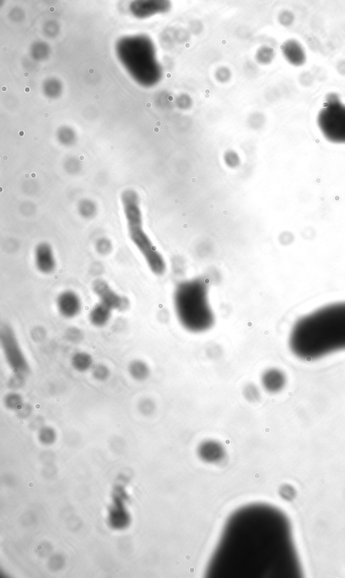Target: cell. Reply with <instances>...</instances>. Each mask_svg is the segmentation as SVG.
Listing matches in <instances>:
<instances>
[{"mask_svg": "<svg viewBox=\"0 0 345 578\" xmlns=\"http://www.w3.org/2000/svg\"><path fill=\"white\" fill-rule=\"evenodd\" d=\"M176 102H177V107L181 110H188L192 106V103L191 98L188 95H181L177 98Z\"/></svg>", "mask_w": 345, "mask_h": 578, "instance_id": "cell-26", "label": "cell"}, {"mask_svg": "<svg viewBox=\"0 0 345 578\" xmlns=\"http://www.w3.org/2000/svg\"><path fill=\"white\" fill-rule=\"evenodd\" d=\"M71 364L75 371L79 373H85L93 367V357L87 352H76L72 357Z\"/></svg>", "mask_w": 345, "mask_h": 578, "instance_id": "cell-13", "label": "cell"}, {"mask_svg": "<svg viewBox=\"0 0 345 578\" xmlns=\"http://www.w3.org/2000/svg\"><path fill=\"white\" fill-rule=\"evenodd\" d=\"M128 370L130 377L139 382L147 380L151 374L149 365L141 359H134L128 365Z\"/></svg>", "mask_w": 345, "mask_h": 578, "instance_id": "cell-12", "label": "cell"}, {"mask_svg": "<svg viewBox=\"0 0 345 578\" xmlns=\"http://www.w3.org/2000/svg\"><path fill=\"white\" fill-rule=\"evenodd\" d=\"M174 305L181 325L190 332H205L215 322L209 303V284L203 278L179 283L174 294Z\"/></svg>", "mask_w": 345, "mask_h": 578, "instance_id": "cell-1", "label": "cell"}, {"mask_svg": "<svg viewBox=\"0 0 345 578\" xmlns=\"http://www.w3.org/2000/svg\"><path fill=\"white\" fill-rule=\"evenodd\" d=\"M112 312L110 308L98 302L89 312V322L91 325L97 328L104 327L110 321Z\"/></svg>", "mask_w": 345, "mask_h": 578, "instance_id": "cell-11", "label": "cell"}, {"mask_svg": "<svg viewBox=\"0 0 345 578\" xmlns=\"http://www.w3.org/2000/svg\"><path fill=\"white\" fill-rule=\"evenodd\" d=\"M92 290L99 303L112 311L124 312L130 308V299L117 293L105 280L97 279L93 281Z\"/></svg>", "mask_w": 345, "mask_h": 578, "instance_id": "cell-5", "label": "cell"}, {"mask_svg": "<svg viewBox=\"0 0 345 578\" xmlns=\"http://www.w3.org/2000/svg\"><path fill=\"white\" fill-rule=\"evenodd\" d=\"M260 382L262 388L267 392L278 394L286 386L287 377L279 368H268L262 373Z\"/></svg>", "mask_w": 345, "mask_h": 578, "instance_id": "cell-9", "label": "cell"}, {"mask_svg": "<svg viewBox=\"0 0 345 578\" xmlns=\"http://www.w3.org/2000/svg\"><path fill=\"white\" fill-rule=\"evenodd\" d=\"M0 343L6 362L14 374L26 376L31 371L29 361L13 328L4 324L0 329Z\"/></svg>", "mask_w": 345, "mask_h": 578, "instance_id": "cell-4", "label": "cell"}, {"mask_svg": "<svg viewBox=\"0 0 345 578\" xmlns=\"http://www.w3.org/2000/svg\"><path fill=\"white\" fill-rule=\"evenodd\" d=\"M34 260L35 267L40 274L51 275L57 269V260L54 250L48 243L41 242L36 246Z\"/></svg>", "mask_w": 345, "mask_h": 578, "instance_id": "cell-7", "label": "cell"}, {"mask_svg": "<svg viewBox=\"0 0 345 578\" xmlns=\"http://www.w3.org/2000/svg\"><path fill=\"white\" fill-rule=\"evenodd\" d=\"M243 396L248 402L256 403L261 398V391L256 384L249 383L244 385L242 390Z\"/></svg>", "mask_w": 345, "mask_h": 578, "instance_id": "cell-15", "label": "cell"}, {"mask_svg": "<svg viewBox=\"0 0 345 578\" xmlns=\"http://www.w3.org/2000/svg\"><path fill=\"white\" fill-rule=\"evenodd\" d=\"M198 456L204 462L217 463L225 457V449L217 440L209 439L202 441L198 447Z\"/></svg>", "mask_w": 345, "mask_h": 578, "instance_id": "cell-8", "label": "cell"}, {"mask_svg": "<svg viewBox=\"0 0 345 578\" xmlns=\"http://www.w3.org/2000/svg\"><path fill=\"white\" fill-rule=\"evenodd\" d=\"M95 248H96V252L100 255H107L112 252V243L107 238H101L96 241V244H95Z\"/></svg>", "mask_w": 345, "mask_h": 578, "instance_id": "cell-20", "label": "cell"}, {"mask_svg": "<svg viewBox=\"0 0 345 578\" xmlns=\"http://www.w3.org/2000/svg\"><path fill=\"white\" fill-rule=\"evenodd\" d=\"M32 411H33V408H32L31 405L24 403L22 407H21V408L19 409V410H17V411L16 412H17L19 417L23 419V418L29 417L30 414L32 413Z\"/></svg>", "mask_w": 345, "mask_h": 578, "instance_id": "cell-28", "label": "cell"}, {"mask_svg": "<svg viewBox=\"0 0 345 578\" xmlns=\"http://www.w3.org/2000/svg\"><path fill=\"white\" fill-rule=\"evenodd\" d=\"M24 91H25L26 93H29L30 91H31V89H30L29 87H26L25 90H24Z\"/></svg>", "mask_w": 345, "mask_h": 578, "instance_id": "cell-30", "label": "cell"}, {"mask_svg": "<svg viewBox=\"0 0 345 578\" xmlns=\"http://www.w3.org/2000/svg\"><path fill=\"white\" fill-rule=\"evenodd\" d=\"M279 20L283 26H288L293 23L294 16L290 12L284 11L279 15Z\"/></svg>", "mask_w": 345, "mask_h": 578, "instance_id": "cell-27", "label": "cell"}, {"mask_svg": "<svg viewBox=\"0 0 345 578\" xmlns=\"http://www.w3.org/2000/svg\"><path fill=\"white\" fill-rule=\"evenodd\" d=\"M138 410L144 415H150L155 410V404L152 399L144 398L138 403Z\"/></svg>", "mask_w": 345, "mask_h": 578, "instance_id": "cell-21", "label": "cell"}, {"mask_svg": "<svg viewBox=\"0 0 345 578\" xmlns=\"http://www.w3.org/2000/svg\"><path fill=\"white\" fill-rule=\"evenodd\" d=\"M89 73H90V74H93V73H94V69H93V68H92V69H90V70H89Z\"/></svg>", "mask_w": 345, "mask_h": 578, "instance_id": "cell-31", "label": "cell"}, {"mask_svg": "<svg viewBox=\"0 0 345 578\" xmlns=\"http://www.w3.org/2000/svg\"><path fill=\"white\" fill-rule=\"evenodd\" d=\"M121 201L130 239L141 253L150 270L156 276H163L166 271V262L144 230L138 194L132 189L124 190L121 195Z\"/></svg>", "mask_w": 345, "mask_h": 578, "instance_id": "cell-2", "label": "cell"}, {"mask_svg": "<svg viewBox=\"0 0 345 578\" xmlns=\"http://www.w3.org/2000/svg\"><path fill=\"white\" fill-rule=\"evenodd\" d=\"M98 98H99V96H98V95H96V96H95V99H98Z\"/></svg>", "mask_w": 345, "mask_h": 578, "instance_id": "cell-33", "label": "cell"}, {"mask_svg": "<svg viewBox=\"0 0 345 578\" xmlns=\"http://www.w3.org/2000/svg\"><path fill=\"white\" fill-rule=\"evenodd\" d=\"M223 160L225 165L231 169H235L240 165L241 159L238 153L233 150H230L225 153Z\"/></svg>", "mask_w": 345, "mask_h": 578, "instance_id": "cell-19", "label": "cell"}, {"mask_svg": "<svg viewBox=\"0 0 345 578\" xmlns=\"http://www.w3.org/2000/svg\"><path fill=\"white\" fill-rule=\"evenodd\" d=\"M56 305L59 315L67 319L75 318L82 311V299L73 290L61 292L56 299Z\"/></svg>", "mask_w": 345, "mask_h": 578, "instance_id": "cell-6", "label": "cell"}, {"mask_svg": "<svg viewBox=\"0 0 345 578\" xmlns=\"http://www.w3.org/2000/svg\"><path fill=\"white\" fill-rule=\"evenodd\" d=\"M283 55L285 60L294 66H303L306 63L307 56L302 44L295 40H288L283 44Z\"/></svg>", "mask_w": 345, "mask_h": 578, "instance_id": "cell-10", "label": "cell"}, {"mask_svg": "<svg viewBox=\"0 0 345 578\" xmlns=\"http://www.w3.org/2000/svg\"><path fill=\"white\" fill-rule=\"evenodd\" d=\"M24 377L20 375L14 374V376L9 379L8 387L14 391L22 388L25 383Z\"/></svg>", "mask_w": 345, "mask_h": 578, "instance_id": "cell-24", "label": "cell"}, {"mask_svg": "<svg viewBox=\"0 0 345 578\" xmlns=\"http://www.w3.org/2000/svg\"><path fill=\"white\" fill-rule=\"evenodd\" d=\"M282 495L286 499H292L295 495V491L290 486H285L282 489Z\"/></svg>", "mask_w": 345, "mask_h": 578, "instance_id": "cell-29", "label": "cell"}, {"mask_svg": "<svg viewBox=\"0 0 345 578\" xmlns=\"http://www.w3.org/2000/svg\"><path fill=\"white\" fill-rule=\"evenodd\" d=\"M324 137L334 144H345V105L339 95L330 93L317 118Z\"/></svg>", "mask_w": 345, "mask_h": 578, "instance_id": "cell-3", "label": "cell"}, {"mask_svg": "<svg viewBox=\"0 0 345 578\" xmlns=\"http://www.w3.org/2000/svg\"><path fill=\"white\" fill-rule=\"evenodd\" d=\"M78 213L85 219H91L96 215L97 208L92 200L84 199L78 204Z\"/></svg>", "mask_w": 345, "mask_h": 578, "instance_id": "cell-16", "label": "cell"}, {"mask_svg": "<svg viewBox=\"0 0 345 578\" xmlns=\"http://www.w3.org/2000/svg\"><path fill=\"white\" fill-rule=\"evenodd\" d=\"M24 74H25V75H24V77H29V73H28V72H26V73H24Z\"/></svg>", "mask_w": 345, "mask_h": 578, "instance_id": "cell-32", "label": "cell"}, {"mask_svg": "<svg viewBox=\"0 0 345 578\" xmlns=\"http://www.w3.org/2000/svg\"><path fill=\"white\" fill-rule=\"evenodd\" d=\"M65 336H66V339L68 341L73 343H77L82 340L83 335H82V332L80 331V329L77 328V327H71V328H69L66 331Z\"/></svg>", "mask_w": 345, "mask_h": 578, "instance_id": "cell-23", "label": "cell"}, {"mask_svg": "<svg viewBox=\"0 0 345 578\" xmlns=\"http://www.w3.org/2000/svg\"><path fill=\"white\" fill-rule=\"evenodd\" d=\"M4 406L8 410L17 412L24 404L23 398L22 396L16 391L9 393L5 396L3 399Z\"/></svg>", "mask_w": 345, "mask_h": 578, "instance_id": "cell-14", "label": "cell"}, {"mask_svg": "<svg viewBox=\"0 0 345 578\" xmlns=\"http://www.w3.org/2000/svg\"><path fill=\"white\" fill-rule=\"evenodd\" d=\"M230 77H231V73H230V70L226 67H221L215 72L216 80L222 83H225L230 80Z\"/></svg>", "mask_w": 345, "mask_h": 578, "instance_id": "cell-25", "label": "cell"}, {"mask_svg": "<svg viewBox=\"0 0 345 578\" xmlns=\"http://www.w3.org/2000/svg\"><path fill=\"white\" fill-rule=\"evenodd\" d=\"M274 56L273 49L268 46H262L257 51L256 58L261 64H268L272 61Z\"/></svg>", "mask_w": 345, "mask_h": 578, "instance_id": "cell-17", "label": "cell"}, {"mask_svg": "<svg viewBox=\"0 0 345 578\" xmlns=\"http://www.w3.org/2000/svg\"><path fill=\"white\" fill-rule=\"evenodd\" d=\"M39 438L40 440L44 443H52V442L55 440V431L52 428L48 427V426L47 427H44L40 430Z\"/></svg>", "mask_w": 345, "mask_h": 578, "instance_id": "cell-22", "label": "cell"}, {"mask_svg": "<svg viewBox=\"0 0 345 578\" xmlns=\"http://www.w3.org/2000/svg\"><path fill=\"white\" fill-rule=\"evenodd\" d=\"M111 371L110 368L103 364H98L93 368L92 375L93 378L98 381H105L110 378Z\"/></svg>", "mask_w": 345, "mask_h": 578, "instance_id": "cell-18", "label": "cell"}]
</instances>
